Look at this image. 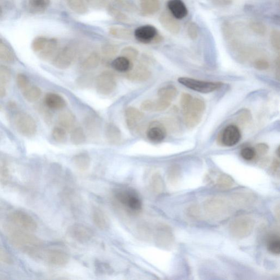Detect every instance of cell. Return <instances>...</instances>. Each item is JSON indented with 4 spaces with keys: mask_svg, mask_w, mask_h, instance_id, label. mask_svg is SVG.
<instances>
[{
    "mask_svg": "<svg viewBox=\"0 0 280 280\" xmlns=\"http://www.w3.org/2000/svg\"><path fill=\"white\" fill-rule=\"evenodd\" d=\"M26 231L15 226L9 227L8 237L16 247L34 256L41 249L42 243L36 236Z\"/></svg>",
    "mask_w": 280,
    "mask_h": 280,
    "instance_id": "6da1fadb",
    "label": "cell"
},
{
    "mask_svg": "<svg viewBox=\"0 0 280 280\" xmlns=\"http://www.w3.org/2000/svg\"><path fill=\"white\" fill-rule=\"evenodd\" d=\"M115 198L126 211L131 214H137L142 210V203L138 194L132 189H121L115 192Z\"/></svg>",
    "mask_w": 280,
    "mask_h": 280,
    "instance_id": "7a4b0ae2",
    "label": "cell"
},
{
    "mask_svg": "<svg viewBox=\"0 0 280 280\" xmlns=\"http://www.w3.org/2000/svg\"><path fill=\"white\" fill-rule=\"evenodd\" d=\"M182 110L186 125L188 128H194L202 119L205 110V104L203 100L192 98L190 103Z\"/></svg>",
    "mask_w": 280,
    "mask_h": 280,
    "instance_id": "3957f363",
    "label": "cell"
},
{
    "mask_svg": "<svg viewBox=\"0 0 280 280\" xmlns=\"http://www.w3.org/2000/svg\"><path fill=\"white\" fill-rule=\"evenodd\" d=\"M178 81L188 88L204 94L212 93L218 88H220L222 86L221 82L200 81L188 77L179 78Z\"/></svg>",
    "mask_w": 280,
    "mask_h": 280,
    "instance_id": "277c9868",
    "label": "cell"
},
{
    "mask_svg": "<svg viewBox=\"0 0 280 280\" xmlns=\"http://www.w3.org/2000/svg\"><path fill=\"white\" fill-rule=\"evenodd\" d=\"M15 125L18 132L24 137H34L37 132V126L34 118L24 112L18 113L15 118Z\"/></svg>",
    "mask_w": 280,
    "mask_h": 280,
    "instance_id": "5b68a950",
    "label": "cell"
},
{
    "mask_svg": "<svg viewBox=\"0 0 280 280\" xmlns=\"http://www.w3.org/2000/svg\"><path fill=\"white\" fill-rule=\"evenodd\" d=\"M117 86V82L115 74L110 71L102 72L96 78V89L100 94L110 95L116 90Z\"/></svg>",
    "mask_w": 280,
    "mask_h": 280,
    "instance_id": "8992f818",
    "label": "cell"
},
{
    "mask_svg": "<svg viewBox=\"0 0 280 280\" xmlns=\"http://www.w3.org/2000/svg\"><path fill=\"white\" fill-rule=\"evenodd\" d=\"M35 257L41 258L48 264L56 266H62L68 263L69 257L67 253L59 249L41 248Z\"/></svg>",
    "mask_w": 280,
    "mask_h": 280,
    "instance_id": "52a82bcc",
    "label": "cell"
},
{
    "mask_svg": "<svg viewBox=\"0 0 280 280\" xmlns=\"http://www.w3.org/2000/svg\"><path fill=\"white\" fill-rule=\"evenodd\" d=\"M76 51L70 46H67L57 52L52 60V64L57 69H67L72 64L76 56Z\"/></svg>",
    "mask_w": 280,
    "mask_h": 280,
    "instance_id": "ba28073f",
    "label": "cell"
},
{
    "mask_svg": "<svg viewBox=\"0 0 280 280\" xmlns=\"http://www.w3.org/2000/svg\"><path fill=\"white\" fill-rule=\"evenodd\" d=\"M9 217L13 226L18 228L27 231H33L37 229L36 222L27 213L17 210L12 212Z\"/></svg>",
    "mask_w": 280,
    "mask_h": 280,
    "instance_id": "9c48e42d",
    "label": "cell"
},
{
    "mask_svg": "<svg viewBox=\"0 0 280 280\" xmlns=\"http://www.w3.org/2000/svg\"><path fill=\"white\" fill-rule=\"evenodd\" d=\"M134 36L139 42L144 44L158 43L163 39L157 29L151 25L140 26L135 30Z\"/></svg>",
    "mask_w": 280,
    "mask_h": 280,
    "instance_id": "30bf717a",
    "label": "cell"
},
{
    "mask_svg": "<svg viewBox=\"0 0 280 280\" xmlns=\"http://www.w3.org/2000/svg\"><path fill=\"white\" fill-rule=\"evenodd\" d=\"M68 233L70 238L80 243L89 242L94 235L93 230L89 227L80 223L70 226Z\"/></svg>",
    "mask_w": 280,
    "mask_h": 280,
    "instance_id": "8fae6325",
    "label": "cell"
},
{
    "mask_svg": "<svg viewBox=\"0 0 280 280\" xmlns=\"http://www.w3.org/2000/svg\"><path fill=\"white\" fill-rule=\"evenodd\" d=\"M242 138V133L236 125L230 124L223 129L218 139L222 145L232 147L236 145Z\"/></svg>",
    "mask_w": 280,
    "mask_h": 280,
    "instance_id": "7c38bea8",
    "label": "cell"
},
{
    "mask_svg": "<svg viewBox=\"0 0 280 280\" xmlns=\"http://www.w3.org/2000/svg\"><path fill=\"white\" fill-rule=\"evenodd\" d=\"M151 74V71L147 66L141 64L126 72L125 77L130 81L142 82L148 81Z\"/></svg>",
    "mask_w": 280,
    "mask_h": 280,
    "instance_id": "4fadbf2b",
    "label": "cell"
},
{
    "mask_svg": "<svg viewBox=\"0 0 280 280\" xmlns=\"http://www.w3.org/2000/svg\"><path fill=\"white\" fill-rule=\"evenodd\" d=\"M166 130L165 126L158 122H153L147 130L146 136L149 140L153 143H160L166 138Z\"/></svg>",
    "mask_w": 280,
    "mask_h": 280,
    "instance_id": "5bb4252c",
    "label": "cell"
},
{
    "mask_svg": "<svg viewBox=\"0 0 280 280\" xmlns=\"http://www.w3.org/2000/svg\"><path fill=\"white\" fill-rule=\"evenodd\" d=\"M159 21L163 27L171 34L177 35L180 32V25L170 13L167 12L161 13L159 17Z\"/></svg>",
    "mask_w": 280,
    "mask_h": 280,
    "instance_id": "9a60e30c",
    "label": "cell"
},
{
    "mask_svg": "<svg viewBox=\"0 0 280 280\" xmlns=\"http://www.w3.org/2000/svg\"><path fill=\"white\" fill-rule=\"evenodd\" d=\"M167 7L170 14L176 19H182L188 15V9L182 0H169Z\"/></svg>",
    "mask_w": 280,
    "mask_h": 280,
    "instance_id": "2e32d148",
    "label": "cell"
},
{
    "mask_svg": "<svg viewBox=\"0 0 280 280\" xmlns=\"http://www.w3.org/2000/svg\"><path fill=\"white\" fill-rule=\"evenodd\" d=\"M46 106L54 110H60L67 106V103L62 96L56 93H47L44 99Z\"/></svg>",
    "mask_w": 280,
    "mask_h": 280,
    "instance_id": "e0dca14e",
    "label": "cell"
},
{
    "mask_svg": "<svg viewBox=\"0 0 280 280\" xmlns=\"http://www.w3.org/2000/svg\"><path fill=\"white\" fill-rule=\"evenodd\" d=\"M105 135L107 141L112 144L120 143L122 139L121 130L113 122H108L105 128Z\"/></svg>",
    "mask_w": 280,
    "mask_h": 280,
    "instance_id": "ac0fdd59",
    "label": "cell"
},
{
    "mask_svg": "<svg viewBox=\"0 0 280 280\" xmlns=\"http://www.w3.org/2000/svg\"><path fill=\"white\" fill-rule=\"evenodd\" d=\"M126 122L129 129L133 130L137 126L138 122L141 121L144 115L142 111L134 107H128L125 110Z\"/></svg>",
    "mask_w": 280,
    "mask_h": 280,
    "instance_id": "d6986e66",
    "label": "cell"
},
{
    "mask_svg": "<svg viewBox=\"0 0 280 280\" xmlns=\"http://www.w3.org/2000/svg\"><path fill=\"white\" fill-rule=\"evenodd\" d=\"M140 12L143 16H150L155 15L159 10V0H140Z\"/></svg>",
    "mask_w": 280,
    "mask_h": 280,
    "instance_id": "ffe728a7",
    "label": "cell"
},
{
    "mask_svg": "<svg viewBox=\"0 0 280 280\" xmlns=\"http://www.w3.org/2000/svg\"><path fill=\"white\" fill-rule=\"evenodd\" d=\"M92 218L95 226L101 230L107 229L110 225L106 214L100 208H95L93 209Z\"/></svg>",
    "mask_w": 280,
    "mask_h": 280,
    "instance_id": "44dd1931",
    "label": "cell"
},
{
    "mask_svg": "<svg viewBox=\"0 0 280 280\" xmlns=\"http://www.w3.org/2000/svg\"><path fill=\"white\" fill-rule=\"evenodd\" d=\"M58 47V41L56 38H48L46 46L39 52V57L44 60L51 59L55 55Z\"/></svg>",
    "mask_w": 280,
    "mask_h": 280,
    "instance_id": "7402d4cb",
    "label": "cell"
},
{
    "mask_svg": "<svg viewBox=\"0 0 280 280\" xmlns=\"http://www.w3.org/2000/svg\"><path fill=\"white\" fill-rule=\"evenodd\" d=\"M101 56L98 52H93L86 57L81 64V68L85 71H91L99 67Z\"/></svg>",
    "mask_w": 280,
    "mask_h": 280,
    "instance_id": "603a6c76",
    "label": "cell"
},
{
    "mask_svg": "<svg viewBox=\"0 0 280 280\" xmlns=\"http://www.w3.org/2000/svg\"><path fill=\"white\" fill-rule=\"evenodd\" d=\"M0 59L8 63H14L16 55L10 45L0 38Z\"/></svg>",
    "mask_w": 280,
    "mask_h": 280,
    "instance_id": "cb8c5ba5",
    "label": "cell"
},
{
    "mask_svg": "<svg viewBox=\"0 0 280 280\" xmlns=\"http://www.w3.org/2000/svg\"><path fill=\"white\" fill-rule=\"evenodd\" d=\"M50 0H27L28 10L33 14H41L49 7Z\"/></svg>",
    "mask_w": 280,
    "mask_h": 280,
    "instance_id": "d4e9b609",
    "label": "cell"
},
{
    "mask_svg": "<svg viewBox=\"0 0 280 280\" xmlns=\"http://www.w3.org/2000/svg\"><path fill=\"white\" fill-rule=\"evenodd\" d=\"M72 162L77 169L82 172H85L90 167L91 159L88 153L82 152L72 158Z\"/></svg>",
    "mask_w": 280,
    "mask_h": 280,
    "instance_id": "484cf974",
    "label": "cell"
},
{
    "mask_svg": "<svg viewBox=\"0 0 280 280\" xmlns=\"http://www.w3.org/2000/svg\"><path fill=\"white\" fill-rule=\"evenodd\" d=\"M111 66L116 71L125 73L130 71L133 68L132 61L122 56L114 59L112 61Z\"/></svg>",
    "mask_w": 280,
    "mask_h": 280,
    "instance_id": "4316f807",
    "label": "cell"
},
{
    "mask_svg": "<svg viewBox=\"0 0 280 280\" xmlns=\"http://www.w3.org/2000/svg\"><path fill=\"white\" fill-rule=\"evenodd\" d=\"M59 124L60 126L67 130H71L75 125L76 118L71 112H61L58 117Z\"/></svg>",
    "mask_w": 280,
    "mask_h": 280,
    "instance_id": "83f0119b",
    "label": "cell"
},
{
    "mask_svg": "<svg viewBox=\"0 0 280 280\" xmlns=\"http://www.w3.org/2000/svg\"><path fill=\"white\" fill-rule=\"evenodd\" d=\"M70 141L74 145H81L86 141V135L81 126L74 127L70 133Z\"/></svg>",
    "mask_w": 280,
    "mask_h": 280,
    "instance_id": "f1b7e54d",
    "label": "cell"
},
{
    "mask_svg": "<svg viewBox=\"0 0 280 280\" xmlns=\"http://www.w3.org/2000/svg\"><path fill=\"white\" fill-rule=\"evenodd\" d=\"M177 94V89L172 85L162 87L158 91V96H159V98L168 100L171 102L176 98Z\"/></svg>",
    "mask_w": 280,
    "mask_h": 280,
    "instance_id": "f546056e",
    "label": "cell"
},
{
    "mask_svg": "<svg viewBox=\"0 0 280 280\" xmlns=\"http://www.w3.org/2000/svg\"><path fill=\"white\" fill-rule=\"evenodd\" d=\"M67 2L69 8L78 15H84L88 10L85 0H67Z\"/></svg>",
    "mask_w": 280,
    "mask_h": 280,
    "instance_id": "4dcf8cb0",
    "label": "cell"
},
{
    "mask_svg": "<svg viewBox=\"0 0 280 280\" xmlns=\"http://www.w3.org/2000/svg\"><path fill=\"white\" fill-rule=\"evenodd\" d=\"M42 95V90L38 87H29L23 90L24 98L30 103L36 102Z\"/></svg>",
    "mask_w": 280,
    "mask_h": 280,
    "instance_id": "1f68e13d",
    "label": "cell"
},
{
    "mask_svg": "<svg viewBox=\"0 0 280 280\" xmlns=\"http://www.w3.org/2000/svg\"><path fill=\"white\" fill-rule=\"evenodd\" d=\"M109 33L114 37L120 39H128L132 37V32L128 29L120 27H111Z\"/></svg>",
    "mask_w": 280,
    "mask_h": 280,
    "instance_id": "d6a6232c",
    "label": "cell"
},
{
    "mask_svg": "<svg viewBox=\"0 0 280 280\" xmlns=\"http://www.w3.org/2000/svg\"><path fill=\"white\" fill-rule=\"evenodd\" d=\"M52 136L56 142L64 143L67 141L68 138L67 130L60 126H55L52 129Z\"/></svg>",
    "mask_w": 280,
    "mask_h": 280,
    "instance_id": "836d02e7",
    "label": "cell"
},
{
    "mask_svg": "<svg viewBox=\"0 0 280 280\" xmlns=\"http://www.w3.org/2000/svg\"><path fill=\"white\" fill-rule=\"evenodd\" d=\"M119 51L118 46L111 43L105 44L102 46V52L104 58L106 59H110L115 56Z\"/></svg>",
    "mask_w": 280,
    "mask_h": 280,
    "instance_id": "e575fe53",
    "label": "cell"
},
{
    "mask_svg": "<svg viewBox=\"0 0 280 280\" xmlns=\"http://www.w3.org/2000/svg\"><path fill=\"white\" fill-rule=\"evenodd\" d=\"M107 11L108 14L117 21L125 23L129 20L128 17L126 15L115 7L109 6L107 7Z\"/></svg>",
    "mask_w": 280,
    "mask_h": 280,
    "instance_id": "d590c367",
    "label": "cell"
},
{
    "mask_svg": "<svg viewBox=\"0 0 280 280\" xmlns=\"http://www.w3.org/2000/svg\"><path fill=\"white\" fill-rule=\"evenodd\" d=\"M249 28L254 33L260 36H264L267 31L265 24L259 21H251L249 23Z\"/></svg>",
    "mask_w": 280,
    "mask_h": 280,
    "instance_id": "8d00e7d4",
    "label": "cell"
},
{
    "mask_svg": "<svg viewBox=\"0 0 280 280\" xmlns=\"http://www.w3.org/2000/svg\"><path fill=\"white\" fill-rule=\"evenodd\" d=\"M139 54V52L137 48L131 46L124 47L121 51L122 56H124L132 62L137 60Z\"/></svg>",
    "mask_w": 280,
    "mask_h": 280,
    "instance_id": "74e56055",
    "label": "cell"
},
{
    "mask_svg": "<svg viewBox=\"0 0 280 280\" xmlns=\"http://www.w3.org/2000/svg\"><path fill=\"white\" fill-rule=\"evenodd\" d=\"M48 38L43 36L35 38L32 42V50L36 52H41L46 45Z\"/></svg>",
    "mask_w": 280,
    "mask_h": 280,
    "instance_id": "f35d334b",
    "label": "cell"
},
{
    "mask_svg": "<svg viewBox=\"0 0 280 280\" xmlns=\"http://www.w3.org/2000/svg\"><path fill=\"white\" fill-rule=\"evenodd\" d=\"M151 186L153 191L157 193H159L163 188V183L160 175H153L151 178Z\"/></svg>",
    "mask_w": 280,
    "mask_h": 280,
    "instance_id": "ab89813d",
    "label": "cell"
},
{
    "mask_svg": "<svg viewBox=\"0 0 280 280\" xmlns=\"http://www.w3.org/2000/svg\"><path fill=\"white\" fill-rule=\"evenodd\" d=\"M11 79V72L6 66L0 65V83L6 85Z\"/></svg>",
    "mask_w": 280,
    "mask_h": 280,
    "instance_id": "60d3db41",
    "label": "cell"
},
{
    "mask_svg": "<svg viewBox=\"0 0 280 280\" xmlns=\"http://www.w3.org/2000/svg\"><path fill=\"white\" fill-rule=\"evenodd\" d=\"M270 41L274 49L279 52L280 50V33L279 30L272 31L270 36Z\"/></svg>",
    "mask_w": 280,
    "mask_h": 280,
    "instance_id": "b9f144b4",
    "label": "cell"
},
{
    "mask_svg": "<svg viewBox=\"0 0 280 280\" xmlns=\"http://www.w3.org/2000/svg\"><path fill=\"white\" fill-rule=\"evenodd\" d=\"M170 105L171 102L170 101L159 98L154 102L153 111H164L170 106Z\"/></svg>",
    "mask_w": 280,
    "mask_h": 280,
    "instance_id": "7bdbcfd3",
    "label": "cell"
},
{
    "mask_svg": "<svg viewBox=\"0 0 280 280\" xmlns=\"http://www.w3.org/2000/svg\"><path fill=\"white\" fill-rule=\"evenodd\" d=\"M187 32L188 36H189L192 40H194V39L198 37L199 32V26L195 22H191V23L188 25Z\"/></svg>",
    "mask_w": 280,
    "mask_h": 280,
    "instance_id": "ee69618b",
    "label": "cell"
},
{
    "mask_svg": "<svg viewBox=\"0 0 280 280\" xmlns=\"http://www.w3.org/2000/svg\"><path fill=\"white\" fill-rule=\"evenodd\" d=\"M18 87L22 90H24L29 87V80L24 73H18L16 78Z\"/></svg>",
    "mask_w": 280,
    "mask_h": 280,
    "instance_id": "f6af8a7d",
    "label": "cell"
},
{
    "mask_svg": "<svg viewBox=\"0 0 280 280\" xmlns=\"http://www.w3.org/2000/svg\"><path fill=\"white\" fill-rule=\"evenodd\" d=\"M240 154L245 160H251L255 158L256 152L255 148L246 147L242 149Z\"/></svg>",
    "mask_w": 280,
    "mask_h": 280,
    "instance_id": "bcb514c9",
    "label": "cell"
},
{
    "mask_svg": "<svg viewBox=\"0 0 280 280\" xmlns=\"http://www.w3.org/2000/svg\"><path fill=\"white\" fill-rule=\"evenodd\" d=\"M113 1L117 4L118 6L124 9L126 11L134 12L137 10L134 4L129 0H113Z\"/></svg>",
    "mask_w": 280,
    "mask_h": 280,
    "instance_id": "7dc6e473",
    "label": "cell"
},
{
    "mask_svg": "<svg viewBox=\"0 0 280 280\" xmlns=\"http://www.w3.org/2000/svg\"><path fill=\"white\" fill-rule=\"evenodd\" d=\"M269 250L274 254L279 255L280 253V243L279 239H273L268 245Z\"/></svg>",
    "mask_w": 280,
    "mask_h": 280,
    "instance_id": "c3c4849f",
    "label": "cell"
},
{
    "mask_svg": "<svg viewBox=\"0 0 280 280\" xmlns=\"http://www.w3.org/2000/svg\"><path fill=\"white\" fill-rule=\"evenodd\" d=\"M86 2L92 7L100 9L107 6L106 0H85Z\"/></svg>",
    "mask_w": 280,
    "mask_h": 280,
    "instance_id": "681fc988",
    "label": "cell"
},
{
    "mask_svg": "<svg viewBox=\"0 0 280 280\" xmlns=\"http://www.w3.org/2000/svg\"><path fill=\"white\" fill-rule=\"evenodd\" d=\"M92 82H93V81H92L91 76L90 75L81 76L79 77L76 81L77 85L81 88L89 86Z\"/></svg>",
    "mask_w": 280,
    "mask_h": 280,
    "instance_id": "f907efd6",
    "label": "cell"
},
{
    "mask_svg": "<svg viewBox=\"0 0 280 280\" xmlns=\"http://www.w3.org/2000/svg\"><path fill=\"white\" fill-rule=\"evenodd\" d=\"M254 67L257 70H265L269 68L270 64L266 60L259 59L255 61V63H254Z\"/></svg>",
    "mask_w": 280,
    "mask_h": 280,
    "instance_id": "816d5d0a",
    "label": "cell"
},
{
    "mask_svg": "<svg viewBox=\"0 0 280 280\" xmlns=\"http://www.w3.org/2000/svg\"><path fill=\"white\" fill-rule=\"evenodd\" d=\"M141 108L144 111H153L154 109V101L147 100L141 104Z\"/></svg>",
    "mask_w": 280,
    "mask_h": 280,
    "instance_id": "f5cc1de1",
    "label": "cell"
},
{
    "mask_svg": "<svg viewBox=\"0 0 280 280\" xmlns=\"http://www.w3.org/2000/svg\"><path fill=\"white\" fill-rule=\"evenodd\" d=\"M192 96L188 93H183L181 95L180 104L182 109H185L188 105L190 103L192 99Z\"/></svg>",
    "mask_w": 280,
    "mask_h": 280,
    "instance_id": "db71d44e",
    "label": "cell"
},
{
    "mask_svg": "<svg viewBox=\"0 0 280 280\" xmlns=\"http://www.w3.org/2000/svg\"><path fill=\"white\" fill-rule=\"evenodd\" d=\"M214 6L219 7L229 6L233 3V0H210Z\"/></svg>",
    "mask_w": 280,
    "mask_h": 280,
    "instance_id": "11a10c76",
    "label": "cell"
},
{
    "mask_svg": "<svg viewBox=\"0 0 280 280\" xmlns=\"http://www.w3.org/2000/svg\"><path fill=\"white\" fill-rule=\"evenodd\" d=\"M239 120L240 122L246 123L251 118V114L247 109H244L240 113Z\"/></svg>",
    "mask_w": 280,
    "mask_h": 280,
    "instance_id": "9f6ffc18",
    "label": "cell"
},
{
    "mask_svg": "<svg viewBox=\"0 0 280 280\" xmlns=\"http://www.w3.org/2000/svg\"><path fill=\"white\" fill-rule=\"evenodd\" d=\"M255 150L256 154L257 153H258L260 155H262L265 154V153L268 152L269 147L265 143H261L257 144Z\"/></svg>",
    "mask_w": 280,
    "mask_h": 280,
    "instance_id": "6f0895ef",
    "label": "cell"
},
{
    "mask_svg": "<svg viewBox=\"0 0 280 280\" xmlns=\"http://www.w3.org/2000/svg\"><path fill=\"white\" fill-rule=\"evenodd\" d=\"M8 254L5 251L0 249V262H4V263H10L11 260Z\"/></svg>",
    "mask_w": 280,
    "mask_h": 280,
    "instance_id": "680465c9",
    "label": "cell"
},
{
    "mask_svg": "<svg viewBox=\"0 0 280 280\" xmlns=\"http://www.w3.org/2000/svg\"><path fill=\"white\" fill-rule=\"evenodd\" d=\"M7 91L4 85L0 83V98H3L6 95Z\"/></svg>",
    "mask_w": 280,
    "mask_h": 280,
    "instance_id": "91938a15",
    "label": "cell"
},
{
    "mask_svg": "<svg viewBox=\"0 0 280 280\" xmlns=\"http://www.w3.org/2000/svg\"><path fill=\"white\" fill-rule=\"evenodd\" d=\"M4 10L3 6L1 3H0V19L2 18L3 17L4 13Z\"/></svg>",
    "mask_w": 280,
    "mask_h": 280,
    "instance_id": "94428289",
    "label": "cell"
}]
</instances>
